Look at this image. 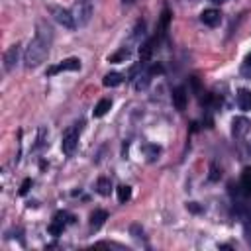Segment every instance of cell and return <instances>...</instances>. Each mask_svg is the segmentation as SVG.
I'll return each instance as SVG.
<instances>
[{
    "label": "cell",
    "instance_id": "6da1fadb",
    "mask_svg": "<svg viewBox=\"0 0 251 251\" xmlns=\"http://www.w3.org/2000/svg\"><path fill=\"white\" fill-rule=\"evenodd\" d=\"M51 39H53V31L45 22L37 24V31L35 37L29 41L25 53H24V63L27 69H33L37 65H41L47 55H49V47H51Z\"/></svg>",
    "mask_w": 251,
    "mask_h": 251
},
{
    "label": "cell",
    "instance_id": "7a4b0ae2",
    "mask_svg": "<svg viewBox=\"0 0 251 251\" xmlns=\"http://www.w3.org/2000/svg\"><path fill=\"white\" fill-rule=\"evenodd\" d=\"M78 133H80V124H75L71 127H67L63 131V139H61V149L65 155H73L76 145H78Z\"/></svg>",
    "mask_w": 251,
    "mask_h": 251
},
{
    "label": "cell",
    "instance_id": "3957f363",
    "mask_svg": "<svg viewBox=\"0 0 251 251\" xmlns=\"http://www.w3.org/2000/svg\"><path fill=\"white\" fill-rule=\"evenodd\" d=\"M78 69H80V59L69 57V59H65V61H61V63H57V65H53V67H49V69H47V76H53V75L63 73V71H78Z\"/></svg>",
    "mask_w": 251,
    "mask_h": 251
},
{
    "label": "cell",
    "instance_id": "277c9868",
    "mask_svg": "<svg viewBox=\"0 0 251 251\" xmlns=\"http://www.w3.org/2000/svg\"><path fill=\"white\" fill-rule=\"evenodd\" d=\"M51 10V14H53V18L63 25V27H67V29H73V27H76V22H75V16H73V12H69V10H63V8H49Z\"/></svg>",
    "mask_w": 251,
    "mask_h": 251
},
{
    "label": "cell",
    "instance_id": "5b68a950",
    "mask_svg": "<svg viewBox=\"0 0 251 251\" xmlns=\"http://www.w3.org/2000/svg\"><path fill=\"white\" fill-rule=\"evenodd\" d=\"M249 129H251V122L245 116L233 118V122H231V135L233 137H245L249 133Z\"/></svg>",
    "mask_w": 251,
    "mask_h": 251
},
{
    "label": "cell",
    "instance_id": "8992f818",
    "mask_svg": "<svg viewBox=\"0 0 251 251\" xmlns=\"http://www.w3.org/2000/svg\"><path fill=\"white\" fill-rule=\"evenodd\" d=\"M90 14H92V6L88 4V2H80V4H76V8H75V22L78 24V25H84L88 20H90Z\"/></svg>",
    "mask_w": 251,
    "mask_h": 251
},
{
    "label": "cell",
    "instance_id": "52a82bcc",
    "mask_svg": "<svg viewBox=\"0 0 251 251\" xmlns=\"http://www.w3.org/2000/svg\"><path fill=\"white\" fill-rule=\"evenodd\" d=\"M200 20H202L204 25L216 27V25H220V22H222V14H220V10H216V8H208V10H204V12L200 14Z\"/></svg>",
    "mask_w": 251,
    "mask_h": 251
},
{
    "label": "cell",
    "instance_id": "ba28073f",
    "mask_svg": "<svg viewBox=\"0 0 251 251\" xmlns=\"http://www.w3.org/2000/svg\"><path fill=\"white\" fill-rule=\"evenodd\" d=\"M186 100H188V94H186V88L184 86H176L173 90V104L178 112H182L186 108Z\"/></svg>",
    "mask_w": 251,
    "mask_h": 251
},
{
    "label": "cell",
    "instance_id": "9c48e42d",
    "mask_svg": "<svg viewBox=\"0 0 251 251\" xmlns=\"http://www.w3.org/2000/svg\"><path fill=\"white\" fill-rule=\"evenodd\" d=\"M235 100H237V106H239L243 112H249V110H251V90H249V88H239Z\"/></svg>",
    "mask_w": 251,
    "mask_h": 251
},
{
    "label": "cell",
    "instance_id": "30bf717a",
    "mask_svg": "<svg viewBox=\"0 0 251 251\" xmlns=\"http://www.w3.org/2000/svg\"><path fill=\"white\" fill-rule=\"evenodd\" d=\"M18 45H12L6 53H4V71H12V67L16 65V61H18Z\"/></svg>",
    "mask_w": 251,
    "mask_h": 251
},
{
    "label": "cell",
    "instance_id": "8fae6325",
    "mask_svg": "<svg viewBox=\"0 0 251 251\" xmlns=\"http://www.w3.org/2000/svg\"><path fill=\"white\" fill-rule=\"evenodd\" d=\"M239 186H241V192L245 196H251V167H245L243 169L241 178H239Z\"/></svg>",
    "mask_w": 251,
    "mask_h": 251
},
{
    "label": "cell",
    "instance_id": "7c38bea8",
    "mask_svg": "<svg viewBox=\"0 0 251 251\" xmlns=\"http://www.w3.org/2000/svg\"><path fill=\"white\" fill-rule=\"evenodd\" d=\"M108 220V214L104 212V210H94L92 214H90V227H94V229H98V227H102V224Z\"/></svg>",
    "mask_w": 251,
    "mask_h": 251
},
{
    "label": "cell",
    "instance_id": "4fadbf2b",
    "mask_svg": "<svg viewBox=\"0 0 251 251\" xmlns=\"http://www.w3.org/2000/svg\"><path fill=\"white\" fill-rule=\"evenodd\" d=\"M153 45H155V39H149V41H145V43L139 47V59H141V63H147V61L151 59Z\"/></svg>",
    "mask_w": 251,
    "mask_h": 251
},
{
    "label": "cell",
    "instance_id": "5bb4252c",
    "mask_svg": "<svg viewBox=\"0 0 251 251\" xmlns=\"http://www.w3.org/2000/svg\"><path fill=\"white\" fill-rule=\"evenodd\" d=\"M110 108H112V100H110V98H102V100L96 104V108L92 110V116H94V118H102Z\"/></svg>",
    "mask_w": 251,
    "mask_h": 251
},
{
    "label": "cell",
    "instance_id": "9a60e30c",
    "mask_svg": "<svg viewBox=\"0 0 251 251\" xmlns=\"http://www.w3.org/2000/svg\"><path fill=\"white\" fill-rule=\"evenodd\" d=\"M96 190H98V194H102V196H110V192H112V182H110V178L100 176V178L96 180Z\"/></svg>",
    "mask_w": 251,
    "mask_h": 251
},
{
    "label": "cell",
    "instance_id": "2e32d148",
    "mask_svg": "<svg viewBox=\"0 0 251 251\" xmlns=\"http://www.w3.org/2000/svg\"><path fill=\"white\" fill-rule=\"evenodd\" d=\"M102 82H104V86H110V88H112V86L122 84V82H124V76H122L120 73H108Z\"/></svg>",
    "mask_w": 251,
    "mask_h": 251
},
{
    "label": "cell",
    "instance_id": "e0dca14e",
    "mask_svg": "<svg viewBox=\"0 0 251 251\" xmlns=\"http://www.w3.org/2000/svg\"><path fill=\"white\" fill-rule=\"evenodd\" d=\"M149 80H151V73H149V71H145V73L137 75V76H135V88H137V90H141V88H147Z\"/></svg>",
    "mask_w": 251,
    "mask_h": 251
},
{
    "label": "cell",
    "instance_id": "ac0fdd59",
    "mask_svg": "<svg viewBox=\"0 0 251 251\" xmlns=\"http://www.w3.org/2000/svg\"><path fill=\"white\" fill-rule=\"evenodd\" d=\"M141 151L147 155V159H149V161H155V159L159 157V153H161V149H159L157 145H149V143H145V145L141 147Z\"/></svg>",
    "mask_w": 251,
    "mask_h": 251
},
{
    "label": "cell",
    "instance_id": "d6986e66",
    "mask_svg": "<svg viewBox=\"0 0 251 251\" xmlns=\"http://www.w3.org/2000/svg\"><path fill=\"white\" fill-rule=\"evenodd\" d=\"M129 198H131V188H129L127 184H122V186H118V200H120L122 204H126Z\"/></svg>",
    "mask_w": 251,
    "mask_h": 251
},
{
    "label": "cell",
    "instance_id": "ffe728a7",
    "mask_svg": "<svg viewBox=\"0 0 251 251\" xmlns=\"http://www.w3.org/2000/svg\"><path fill=\"white\" fill-rule=\"evenodd\" d=\"M169 18H171L169 10H163V16H161V22H159V27H157L159 35H163V33H165V29H167V25H169Z\"/></svg>",
    "mask_w": 251,
    "mask_h": 251
},
{
    "label": "cell",
    "instance_id": "44dd1931",
    "mask_svg": "<svg viewBox=\"0 0 251 251\" xmlns=\"http://www.w3.org/2000/svg\"><path fill=\"white\" fill-rule=\"evenodd\" d=\"M63 229H65V224H61V222H57V220H53L51 224H49V233L51 235H61L63 233Z\"/></svg>",
    "mask_w": 251,
    "mask_h": 251
},
{
    "label": "cell",
    "instance_id": "7402d4cb",
    "mask_svg": "<svg viewBox=\"0 0 251 251\" xmlns=\"http://www.w3.org/2000/svg\"><path fill=\"white\" fill-rule=\"evenodd\" d=\"M127 57H129V49H126V47H124V49H120L116 55H110V57H108V61H110V63H116V61L127 59Z\"/></svg>",
    "mask_w": 251,
    "mask_h": 251
},
{
    "label": "cell",
    "instance_id": "603a6c76",
    "mask_svg": "<svg viewBox=\"0 0 251 251\" xmlns=\"http://www.w3.org/2000/svg\"><path fill=\"white\" fill-rule=\"evenodd\" d=\"M241 75L251 76V53L245 57V61H243V65H241Z\"/></svg>",
    "mask_w": 251,
    "mask_h": 251
},
{
    "label": "cell",
    "instance_id": "cb8c5ba5",
    "mask_svg": "<svg viewBox=\"0 0 251 251\" xmlns=\"http://www.w3.org/2000/svg\"><path fill=\"white\" fill-rule=\"evenodd\" d=\"M149 73H151V75H161V73H165V69H163L161 63H153V65L149 67Z\"/></svg>",
    "mask_w": 251,
    "mask_h": 251
},
{
    "label": "cell",
    "instance_id": "d4e9b609",
    "mask_svg": "<svg viewBox=\"0 0 251 251\" xmlns=\"http://www.w3.org/2000/svg\"><path fill=\"white\" fill-rule=\"evenodd\" d=\"M29 186H31V178H25V180L22 182V186H20V194H27Z\"/></svg>",
    "mask_w": 251,
    "mask_h": 251
},
{
    "label": "cell",
    "instance_id": "484cf974",
    "mask_svg": "<svg viewBox=\"0 0 251 251\" xmlns=\"http://www.w3.org/2000/svg\"><path fill=\"white\" fill-rule=\"evenodd\" d=\"M186 208H190L192 212H200V208L196 206V202H188V204H186Z\"/></svg>",
    "mask_w": 251,
    "mask_h": 251
},
{
    "label": "cell",
    "instance_id": "4316f807",
    "mask_svg": "<svg viewBox=\"0 0 251 251\" xmlns=\"http://www.w3.org/2000/svg\"><path fill=\"white\" fill-rule=\"evenodd\" d=\"M210 178H212V180L218 178V171H216V167H212V175H210Z\"/></svg>",
    "mask_w": 251,
    "mask_h": 251
},
{
    "label": "cell",
    "instance_id": "83f0119b",
    "mask_svg": "<svg viewBox=\"0 0 251 251\" xmlns=\"http://www.w3.org/2000/svg\"><path fill=\"white\" fill-rule=\"evenodd\" d=\"M210 2H214V4H222V2H226V0H210Z\"/></svg>",
    "mask_w": 251,
    "mask_h": 251
},
{
    "label": "cell",
    "instance_id": "f1b7e54d",
    "mask_svg": "<svg viewBox=\"0 0 251 251\" xmlns=\"http://www.w3.org/2000/svg\"><path fill=\"white\" fill-rule=\"evenodd\" d=\"M135 0H124V4H133Z\"/></svg>",
    "mask_w": 251,
    "mask_h": 251
},
{
    "label": "cell",
    "instance_id": "f546056e",
    "mask_svg": "<svg viewBox=\"0 0 251 251\" xmlns=\"http://www.w3.org/2000/svg\"><path fill=\"white\" fill-rule=\"evenodd\" d=\"M249 153H251V143H249Z\"/></svg>",
    "mask_w": 251,
    "mask_h": 251
}]
</instances>
